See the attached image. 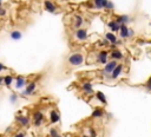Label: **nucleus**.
Masks as SVG:
<instances>
[{
	"mask_svg": "<svg viewBox=\"0 0 151 137\" xmlns=\"http://www.w3.org/2000/svg\"><path fill=\"white\" fill-rule=\"evenodd\" d=\"M69 63L71 65H74V66L82 65L84 63V56L82 53H72L69 57Z\"/></svg>",
	"mask_w": 151,
	"mask_h": 137,
	"instance_id": "f257e3e1",
	"label": "nucleus"
},
{
	"mask_svg": "<svg viewBox=\"0 0 151 137\" xmlns=\"http://www.w3.org/2000/svg\"><path fill=\"white\" fill-rule=\"evenodd\" d=\"M117 66V62L116 60H110V62H107L105 64V67H104V72L106 73V75H111L112 71L116 68Z\"/></svg>",
	"mask_w": 151,
	"mask_h": 137,
	"instance_id": "f03ea898",
	"label": "nucleus"
},
{
	"mask_svg": "<svg viewBox=\"0 0 151 137\" xmlns=\"http://www.w3.org/2000/svg\"><path fill=\"white\" fill-rule=\"evenodd\" d=\"M33 121H34V124L35 127H39L41 124V122L44 121V116H43V113L40 111H37V112L33 113Z\"/></svg>",
	"mask_w": 151,
	"mask_h": 137,
	"instance_id": "7ed1b4c3",
	"label": "nucleus"
},
{
	"mask_svg": "<svg viewBox=\"0 0 151 137\" xmlns=\"http://www.w3.org/2000/svg\"><path fill=\"white\" fill-rule=\"evenodd\" d=\"M76 37H77L78 40H85L86 38H87V32L84 28H78L77 32H76Z\"/></svg>",
	"mask_w": 151,
	"mask_h": 137,
	"instance_id": "20e7f679",
	"label": "nucleus"
},
{
	"mask_svg": "<svg viewBox=\"0 0 151 137\" xmlns=\"http://www.w3.org/2000/svg\"><path fill=\"white\" fill-rule=\"evenodd\" d=\"M119 34L122 38H129L130 37V30L126 27V25H120Z\"/></svg>",
	"mask_w": 151,
	"mask_h": 137,
	"instance_id": "39448f33",
	"label": "nucleus"
},
{
	"mask_svg": "<svg viewBox=\"0 0 151 137\" xmlns=\"http://www.w3.org/2000/svg\"><path fill=\"white\" fill-rule=\"evenodd\" d=\"M122 70H123V65H122V64H118V65L116 66V68L112 71V73H111V78H112V79L118 78V76L120 75Z\"/></svg>",
	"mask_w": 151,
	"mask_h": 137,
	"instance_id": "423d86ee",
	"label": "nucleus"
},
{
	"mask_svg": "<svg viewBox=\"0 0 151 137\" xmlns=\"http://www.w3.org/2000/svg\"><path fill=\"white\" fill-rule=\"evenodd\" d=\"M107 1L109 0H93V4L96 8H106Z\"/></svg>",
	"mask_w": 151,
	"mask_h": 137,
	"instance_id": "0eeeda50",
	"label": "nucleus"
},
{
	"mask_svg": "<svg viewBox=\"0 0 151 137\" xmlns=\"http://www.w3.org/2000/svg\"><path fill=\"white\" fill-rule=\"evenodd\" d=\"M105 38H106V40L109 41V44H118V40H117V38H116V36L113 33H111V32H107L106 34H105Z\"/></svg>",
	"mask_w": 151,
	"mask_h": 137,
	"instance_id": "6e6552de",
	"label": "nucleus"
},
{
	"mask_svg": "<svg viewBox=\"0 0 151 137\" xmlns=\"http://www.w3.org/2000/svg\"><path fill=\"white\" fill-rule=\"evenodd\" d=\"M98 62L102 64H106L107 63V52L106 51H100L98 55Z\"/></svg>",
	"mask_w": 151,
	"mask_h": 137,
	"instance_id": "1a4fd4ad",
	"label": "nucleus"
},
{
	"mask_svg": "<svg viewBox=\"0 0 151 137\" xmlns=\"http://www.w3.org/2000/svg\"><path fill=\"white\" fill-rule=\"evenodd\" d=\"M59 119H60L59 113L57 111H54V110H52L51 112H50V121H51L52 123H57V122H59Z\"/></svg>",
	"mask_w": 151,
	"mask_h": 137,
	"instance_id": "9d476101",
	"label": "nucleus"
},
{
	"mask_svg": "<svg viewBox=\"0 0 151 137\" xmlns=\"http://www.w3.org/2000/svg\"><path fill=\"white\" fill-rule=\"evenodd\" d=\"M15 119H17V122L20 123L21 127L28 125V123H30V119H28L27 117H25V116H17V117H15Z\"/></svg>",
	"mask_w": 151,
	"mask_h": 137,
	"instance_id": "9b49d317",
	"label": "nucleus"
},
{
	"mask_svg": "<svg viewBox=\"0 0 151 137\" xmlns=\"http://www.w3.org/2000/svg\"><path fill=\"white\" fill-rule=\"evenodd\" d=\"M34 90H35V83H30L28 86L26 88V90L23 91V96H24V95H32Z\"/></svg>",
	"mask_w": 151,
	"mask_h": 137,
	"instance_id": "f8f14e48",
	"label": "nucleus"
},
{
	"mask_svg": "<svg viewBox=\"0 0 151 137\" xmlns=\"http://www.w3.org/2000/svg\"><path fill=\"white\" fill-rule=\"evenodd\" d=\"M107 26L111 28V31H113V32H118V31H120V25L117 23L116 20L115 21H110L109 24H107Z\"/></svg>",
	"mask_w": 151,
	"mask_h": 137,
	"instance_id": "ddd939ff",
	"label": "nucleus"
},
{
	"mask_svg": "<svg viewBox=\"0 0 151 137\" xmlns=\"http://www.w3.org/2000/svg\"><path fill=\"white\" fill-rule=\"evenodd\" d=\"M129 20H130V18L127 17V15H119V17H117V19H116V21L119 25H125L126 23H129Z\"/></svg>",
	"mask_w": 151,
	"mask_h": 137,
	"instance_id": "4468645a",
	"label": "nucleus"
},
{
	"mask_svg": "<svg viewBox=\"0 0 151 137\" xmlns=\"http://www.w3.org/2000/svg\"><path fill=\"white\" fill-rule=\"evenodd\" d=\"M25 84H26V80H25L24 77H21V76H19L17 78V83H15V88L17 89H21V88H24Z\"/></svg>",
	"mask_w": 151,
	"mask_h": 137,
	"instance_id": "2eb2a0df",
	"label": "nucleus"
},
{
	"mask_svg": "<svg viewBox=\"0 0 151 137\" xmlns=\"http://www.w3.org/2000/svg\"><path fill=\"white\" fill-rule=\"evenodd\" d=\"M44 5H45V8H46L48 12H51V13H53V12L55 11V6L50 1V0H46V1L44 3Z\"/></svg>",
	"mask_w": 151,
	"mask_h": 137,
	"instance_id": "dca6fc26",
	"label": "nucleus"
},
{
	"mask_svg": "<svg viewBox=\"0 0 151 137\" xmlns=\"http://www.w3.org/2000/svg\"><path fill=\"white\" fill-rule=\"evenodd\" d=\"M111 58L118 60V59H122V58H123V55H122V52L118 51V50H113V51L111 52Z\"/></svg>",
	"mask_w": 151,
	"mask_h": 137,
	"instance_id": "f3484780",
	"label": "nucleus"
},
{
	"mask_svg": "<svg viewBox=\"0 0 151 137\" xmlns=\"http://www.w3.org/2000/svg\"><path fill=\"white\" fill-rule=\"evenodd\" d=\"M83 91L86 93H92L93 92V89H92V84L91 83H85L84 85H83Z\"/></svg>",
	"mask_w": 151,
	"mask_h": 137,
	"instance_id": "a211bd4d",
	"label": "nucleus"
},
{
	"mask_svg": "<svg viewBox=\"0 0 151 137\" xmlns=\"http://www.w3.org/2000/svg\"><path fill=\"white\" fill-rule=\"evenodd\" d=\"M21 37H23V34H21L20 31H13L11 33V38H12L13 40H20Z\"/></svg>",
	"mask_w": 151,
	"mask_h": 137,
	"instance_id": "6ab92c4d",
	"label": "nucleus"
},
{
	"mask_svg": "<svg viewBox=\"0 0 151 137\" xmlns=\"http://www.w3.org/2000/svg\"><path fill=\"white\" fill-rule=\"evenodd\" d=\"M96 97H97V99L100 100V102L103 103V104H106V98H105V95H104L103 92L98 91V92L96 93Z\"/></svg>",
	"mask_w": 151,
	"mask_h": 137,
	"instance_id": "aec40b11",
	"label": "nucleus"
},
{
	"mask_svg": "<svg viewBox=\"0 0 151 137\" xmlns=\"http://www.w3.org/2000/svg\"><path fill=\"white\" fill-rule=\"evenodd\" d=\"M12 82H13V77L12 76H5L4 77V84L6 86H10L12 84Z\"/></svg>",
	"mask_w": 151,
	"mask_h": 137,
	"instance_id": "412c9836",
	"label": "nucleus"
},
{
	"mask_svg": "<svg viewBox=\"0 0 151 137\" xmlns=\"http://www.w3.org/2000/svg\"><path fill=\"white\" fill-rule=\"evenodd\" d=\"M102 116H103V110H102V109L93 110V112H92V117H93V118H98V117H102Z\"/></svg>",
	"mask_w": 151,
	"mask_h": 137,
	"instance_id": "4be33fe9",
	"label": "nucleus"
},
{
	"mask_svg": "<svg viewBox=\"0 0 151 137\" xmlns=\"http://www.w3.org/2000/svg\"><path fill=\"white\" fill-rule=\"evenodd\" d=\"M76 27L77 28H80V26H82L83 25V23H84V20H83V18L80 17V15H77V17H76Z\"/></svg>",
	"mask_w": 151,
	"mask_h": 137,
	"instance_id": "5701e85b",
	"label": "nucleus"
},
{
	"mask_svg": "<svg viewBox=\"0 0 151 137\" xmlns=\"http://www.w3.org/2000/svg\"><path fill=\"white\" fill-rule=\"evenodd\" d=\"M17 99H18V96L15 95V93H12V95H11V98H10L11 103H15L17 102Z\"/></svg>",
	"mask_w": 151,
	"mask_h": 137,
	"instance_id": "b1692460",
	"label": "nucleus"
},
{
	"mask_svg": "<svg viewBox=\"0 0 151 137\" xmlns=\"http://www.w3.org/2000/svg\"><path fill=\"white\" fill-rule=\"evenodd\" d=\"M50 135H51V137H58V132H57V130H55V129H51V131H50Z\"/></svg>",
	"mask_w": 151,
	"mask_h": 137,
	"instance_id": "393cba45",
	"label": "nucleus"
},
{
	"mask_svg": "<svg viewBox=\"0 0 151 137\" xmlns=\"http://www.w3.org/2000/svg\"><path fill=\"white\" fill-rule=\"evenodd\" d=\"M113 7H115V5H113L111 1H107V5H106V8H109V10H113Z\"/></svg>",
	"mask_w": 151,
	"mask_h": 137,
	"instance_id": "a878e982",
	"label": "nucleus"
},
{
	"mask_svg": "<svg viewBox=\"0 0 151 137\" xmlns=\"http://www.w3.org/2000/svg\"><path fill=\"white\" fill-rule=\"evenodd\" d=\"M146 89L151 91V77L148 79V82H146Z\"/></svg>",
	"mask_w": 151,
	"mask_h": 137,
	"instance_id": "bb28decb",
	"label": "nucleus"
},
{
	"mask_svg": "<svg viewBox=\"0 0 151 137\" xmlns=\"http://www.w3.org/2000/svg\"><path fill=\"white\" fill-rule=\"evenodd\" d=\"M6 15V10L5 8H0V17H4Z\"/></svg>",
	"mask_w": 151,
	"mask_h": 137,
	"instance_id": "cd10ccee",
	"label": "nucleus"
},
{
	"mask_svg": "<svg viewBox=\"0 0 151 137\" xmlns=\"http://www.w3.org/2000/svg\"><path fill=\"white\" fill-rule=\"evenodd\" d=\"M90 134H91V137H96L97 135H96V132H95V130H93L92 128L90 129Z\"/></svg>",
	"mask_w": 151,
	"mask_h": 137,
	"instance_id": "c85d7f7f",
	"label": "nucleus"
},
{
	"mask_svg": "<svg viewBox=\"0 0 151 137\" xmlns=\"http://www.w3.org/2000/svg\"><path fill=\"white\" fill-rule=\"evenodd\" d=\"M14 137H25V134H23V132H19V134H17Z\"/></svg>",
	"mask_w": 151,
	"mask_h": 137,
	"instance_id": "c756f323",
	"label": "nucleus"
},
{
	"mask_svg": "<svg viewBox=\"0 0 151 137\" xmlns=\"http://www.w3.org/2000/svg\"><path fill=\"white\" fill-rule=\"evenodd\" d=\"M4 68H6V67H5V66H4L3 64H1V63H0V71H3Z\"/></svg>",
	"mask_w": 151,
	"mask_h": 137,
	"instance_id": "7c9ffc66",
	"label": "nucleus"
},
{
	"mask_svg": "<svg viewBox=\"0 0 151 137\" xmlns=\"http://www.w3.org/2000/svg\"><path fill=\"white\" fill-rule=\"evenodd\" d=\"M4 83V77H0V84H3Z\"/></svg>",
	"mask_w": 151,
	"mask_h": 137,
	"instance_id": "2f4dec72",
	"label": "nucleus"
},
{
	"mask_svg": "<svg viewBox=\"0 0 151 137\" xmlns=\"http://www.w3.org/2000/svg\"><path fill=\"white\" fill-rule=\"evenodd\" d=\"M0 3H3V0H0Z\"/></svg>",
	"mask_w": 151,
	"mask_h": 137,
	"instance_id": "473e14b6",
	"label": "nucleus"
},
{
	"mask_svg": "<svg viewBox=\"0 0 151 137\" xmlns=\"http://www.w3.org/2000/svg\"><path fill=\"white\" fill-rule=\"evenodd\" d=\"M0 6H1V3H0Z\"/></svg>",
	"mask_w": 151,
	"mask_h": 137,
	"instance_id": "72a5a7b5",
	"label": "nucleus"
},
{
	"mask_svg": "<svg viewBox=\"0 0 151 137\" xmlns=\"http://www.w3.org/2000/svg\"><path fill=\"white\" fill-rule=\"evenodd\" d=\"M84 137H87V136H84Z\"/></svg>",
	"mask_w": 151,
	"mask_h": 137,
	"instance_id": "f704fd0d",
	"label": "nucleus"
},
{
	"mask_svg": "<svg viewBox=\"0 0 151 137\" xmlns=\"http://www.w3.org/2000/svg\"><path fill=\"white\" fill-rule=\"evenodd\" d=\"M58 137H60V136H58Z\"/></svg>",
	"mask_w": 151,
	"mask_h": 137,
	"instance_id": "c9c22d12",
	"label": "nucleus"
}]
</instances>
